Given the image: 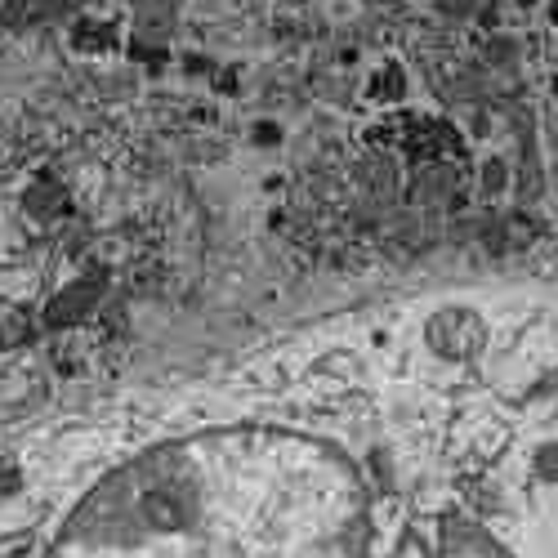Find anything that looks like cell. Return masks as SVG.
Masks as SVG:
<instances>
[{"label":"cell","mask_w":558,"mask_h":558,"mask_svg":"<svg viewBox=\"0 0 558 558\" xmlns=\"http://www.w3.org/2000/svg\"><path fill=\"white\" fill-rule=\"evenodd\" d=\"M536 371L509 416L434 384L331 380L219 425L161 429L103 460L41 558H558V434Z\"/></svg>","instance_id":"cell-1"}]
</instances>
